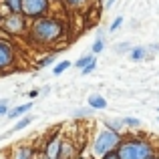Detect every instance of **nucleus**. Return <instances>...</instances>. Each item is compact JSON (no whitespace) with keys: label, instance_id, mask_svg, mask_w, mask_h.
<instances>
[{"label":"nucleus","instance_id":"31","mask_svg":"<svg viewBox=\"0 0 159 159\" xmlns=\"http://www.w3.org/2000/svg\"><path fill=\"white\" fill-rule=\"evenodd\" d=\"M157 111H159V109H157Z\"/></svg>","mask_w":159,"mask_h":159},{"label":"nucleus","instance_id":"15","mask_svg":"<svg viewBox=\"0 0 159 159\" xmlns=\"http://www.w3.org/2000/svg\"><path fill=\"white\" fill-rule=\"evenodd\" d=\"M8 8H10V12H14V14H20V0H6Z\"/></svg>","mask_w":159,"mask_h":159},{"label":"nucleus","instance_id":"12","mask_svg":"<svg viewBox=\"0 0 159 159\" xmlns=\"http://www.w3.org/2000/svg\"><path fill=\"white\" fill-rule=\"evenodd\" d=\"M145 54H147V48L145 47H135L131 51V58L133 61H141V58H145Z\"/></svg>","mask_w":159,"mask_h":159},{"label":"nucleus","instance_id":"21","mask_svg":"<svg viewBox=\"0 0 159 159\" xmlns=\"http://www.w3.org/2000/svg\"><path fill=\"white\" fill-rule=\"evenodd\" d=\"M6 113H8V101H6V99H2V101H0V117L6 115Z\"/></svg>","mask_w":159,"mask_h":159},{"label":"nucleus","instance_id":"6","mask_svg":"<svg viewBox=\"0 0 159 159\" xmlns=\"http://www.w3.org/2000/svg\"><path fill=\"white\" fill-rule=\"evenodd\" d=\"M12 61H14V48H12V44L0 40V69L10 66Z\"/></svg>","mask_w":159,"mask_h":159},{"label":"nucleus","instance_id":"2","mask_svg":"<svg viewBox=\"0 0 159 159\" xmlns=\"http://www.w3.org/2000/svg\"><path fill=\"white\" fill-rule=\"evenodd\" d=\"M62 34V26L51 18H39L32 26V36L39 43H52Z\"/></svg>","mask_w":159,"mask_h":159},{"label":"nucleus","instance_id":"16","mask_svg":"<svg viewBox=\"0 0 159 159\" xmlns=\"http://www.w3.org/2000/svg\"><path fill=\"white\" fill-rule=\"evenodd\" d=\"M70 66V61H62V62H58L57 66H54V75H61L62 70H66Z\"/></svg>","mask_w":159,"mask_h":159},{"label":"nucleus","instance_id":"11","mask_svg":"<svg viewBox=\"0 0 159 159\" xmlns=\"http://www.w3.org/2000/svg\"><path fill=\"white\" fill-rule=\"evenodd\" d=\"M89 105H91V109H105L107 101L101 97V95H91L89 97Z\"/></svg>","mask_w":159,"mask_h":159},{"label":"nucleus","instance_id":"14","mask_svg":"<svg viewBox=\"0 0 159 159\" xmlns=\"http://www.w3.org/2000/svg\"><path fill=\"white\" fill-rule=\"evenodd\" d=\"M93 61H95V58H93V57H91V54H87V57H83V58H79V61H77V62H75V65H77V66H79V69H81V70H83V69H85V66H87V65H89V62H93Z\"/></svg>","mask_w":159,"mask_h":159},{"label":"nucleus","instance_id":"18","mask_svg":"<svg viewBox=\"0 0 159 159\" xmlns=\"http://www.w3.org/2000/svg\"><path fill=\"white\" fill-rule=\"evenodd\" d=\"M103 47H105V43H103V39L99 36V39L95 40V44H93V52H95V54H97V52H101V51H103Z\"/></svg>","mask_w":159,"mask_h":159},{"label":"nucleus","instance_id":"22","mask_svg":"<svg viewBox=\"0 0 159 159\" xmlns=\"http://www.w3.org/2000/svg\"><path fill=\"white\" fill-rule=\"evenodd\" d=\"M52 61H54V54H48L47 58H43V61L39 62V66H48V65H51Z\"/></svg>","mask_w":159,"mask_h":159},{"label":"nucleus","instance_id":"24","mask_svg":"<svg viewBox=\"0 0 159 159\" xmlns=\"http://www.w3.org/2000/svg\"><path fill=\"white\" fill-rule=\"evenodd\" d=\"M101 159H119V155H117V149H115V151L105 153V155H101Z\"/></svg>","mask_w":159,"mask_h":159},{"label":"nucleus","instance_id":"23","mask_svg":"<svg viewBox=\"0 0 159 159\" xmlns=\"http://www.w3.org/2000/svg\"><path fill=\"white\" fill-rule=\"evenodd\" d=\"M95 66H97V65H95V61H93V62H89V65H87L85 69H83V75H89V73H93V70H95Z\"/></svg>","mask_w":159,"mask_h":159},{"label":"nucleus","instance_id":"4","mask_svg":"<svg viewBox=\"0 0 159 159\" xmlns=\"http://www.w3.org/2000/svg\"><path fill=\"white\" fill-rule=\"evenodd\" d=\"M47 8H48V0H20V12L34 16V18H40L47 12Z\"/></svg>","mask_w":159,"mask_h":159},{"label":"nucleus","instance_id":"8","mask_svg":"<svg viewBox=\"0 0 159 159\" xmlns=\"http://www.w3.org/2000/svg\"><path fill=\"white\" fill-rule=\"evenodd\" d=\"M34 157V149L28 147V145H20V147H16L14 151H12L10 159H32Z\"/></svg>","mask_w":159,"mask_h":159},{"label":"nucleus","instance_id":"19","mask_svg":"<svg viewBox=\"0 0 159 159\" xmlns=\"http://www.w3.org/2000/svg\"><path fill=\"white\" fill-rule=\"evenodd\" d=\"M123 123L129 125V127H139V119H133V117H125Z\"/></svg>","mask_w":159,"mask_h":159},{"label":"nucleus","instance_id":"25","mask_svg":"<svg viewBox=\"0 0 159 159\" xmlns=\"http://www.w3.org/2000/svg\"><path fill=\"white\" fill-rule=\"evenodd\" d=\"M125 51H131V47H129L127 43H121V44H117V52H125Z\"/></svg>","mask_w":159,"mask_h":159},{"label":"nucleus","instance_id":"5","mask_svg":"<svg viewBox=\"0 0 159 159\" xmlns=\"http://www.w3.org/2000/svg\"><path fill=\"white\" fill-rule=\"evenodd\" d=\"M2 28L6 32H10V34H22L24 32V18L20 14L10 12V14L2 20Z\"/></svg>","mask_w":159,"mask_h":159},{"label":"nucleus","instance_id":"9","mask_svg":"<svg viewBox=\"0 0 159 159\" xmlns=\"http://www.w3.org/2000/svg\"><path fill=\"white\" fill-rule=\"evenodd\" d=\"M58 143H61V139H58V137H52V139L44 145V157L57 159V155H58Z\"/></svg>","mask_w":159,"mask_h":159},{"label":"nucleus","instance_id":"13","mask_svg":"<svg viewBox=\"0 0 159 159\" xmlns=\"http://www.w3.org/2000/svg\"><path fill=\"white\" fill-rule=\"evenodd\" d=\"M32 123V117H24V119H20L18 123L14 125V129H12V131H22L24 127H28V125Z\"/></svg>","mask_w":159,"mask_h":159},{"label":"nucleus","instance_id":"7","mask_svg":"<svg viewBox=\"0 0 159 159\" xmlns=\"http://www.w3.org/2000/svg\"><path fill=\"white\" fill-rule=\"evenodd\" d=\"M57 159H77V147L73 141L69 139H61L58 143V155Z\"/></svg>","mask_w":159,"mask_h":159},{"label":"nucleus","instance_id":"3","mask_svg":"<svg viewBox=\"0 0 159 159\" xmlns=\"http://www.w3.org/2000/svg\"><path fill=\"white\" fill-rule=\"evenodd\" d=\"M119 143H121V135L117 131L107 129V131L99 133V135L95 137L91 149H93L95 155H105V153H109V151H115V149L119 147Z\"/></svg>","mask_w":159,"mask_h":159},{"label":"nucleus","instance_id":"1","mask_svg":"<svg viewBox=\"0 0 159 159\" xmlns=\"http://www.w3.org/2000/svg\"><path fill=\"white\" fill-rule=\"evenodd\" d=\"M117 155L119 159H155V149L145 139H121Z\"/></svg>","mask_w":159,"mask_h":159},{"label":"nucleus","instance_id":"26","mask_svg":"<svg viewBox=\"0 0 159 159\" xmlns=\"http://www.w3.org/2000/svg\"><path fill=\"white\" fill-rule=\"evenodd\" d=\"M121 22H123V18H121V16H119V18H115V22L111 24V28H109V30H111V32H113V30H117V28L121 26Z\"/></svg>","mask_w":159,"mask_h":159},{"label":"nucleus","instance_id":"17","mask_svg":"<svg viewBox=\"0 0 159 159\" xmlns=\"http://www.w3.org/2000/svg\"><path fill=\"white\" fill-rule=\"evenodd\" d=\"M121 125H125V123H123V119H121V121H107V127L111 129V131H117V133H119Z\"/></svg>","mask_w":159,"mask_h":159},{"label":"nucleus","instance_id":"30","mask_svg":"<svg viewBox=\"0 0 159 159\" xmlns=\"http://www.w3.org/2000/svg\"><path fill=\"white\" fill-rule=\"evenodd\" d=\"M0 24H2V18H0Z\"/></svg>","mask_w":159,"mask_h":159},{"label":"nucleus","instance_id":"28","mask_svg":"<svg viewBox=\"0 0 159 159\" xmlns=\"http://www.w3.org/2000/svg\"><path fill=\"white\" fill-rule=\"evenodd\" d=\"M28 97H30V99H34V97H39V91H30V93H28Z\"/></svg>","mask_w":159,"mask_h":159},{"label":"nucleus","instance_id":"20","mask_svg":"<svg viewBox=\"0 0 159 159\" xmlns=\"http://www.w3.org/2000/svg\"><path fill=\"white\" fill-rule=\"evenodd\" d=\"M91 113H93L91 109H81V111H77V113H75V117H77V119H83V117H89Z\"/></svg>","mask_w":159,"mask_h":159},{"label":"nucleus","instance_id":"29","mask_svg":"<svg viewBox=\"0 0 159 159\" xmlns=\"http://www.w3.org/2000/svg\"><path fill=\"white\" fill-rule=\"evenodd\" d=\"M43 159H51V157H43Z\"/></svg>","mask_w":159,"mask_h":159},{"label":"nucleus","instance_id":"27","mask_svg":"<svg viewBox=\"0 0 159 159\" xmlns=\"http://www.w3.org/2000/svg\"><path fill=\"white\" fill-rule=\"evenodd\" d=\"M85 0H66V4H70V6H79V4H83Z\"/></svg>","mask_w":159,"mask_h":159},{"label":"nucleus","instance_id":"10","mask_svg":"<svg viewBox=\"0 0 159 159\" xmlns=\"http://www.w3.org/2000/svg\"><path fill=\"white\" fill-rule=\"evenodd\" d=\"M30 109H32L30 103H24V105H18V107H14V109H12V111H8L6 115L10 117V119H16V117H22L24 113H26V111H30Z\"/></svg>","mask_w":159,"mask_h":159}]
</instances>
